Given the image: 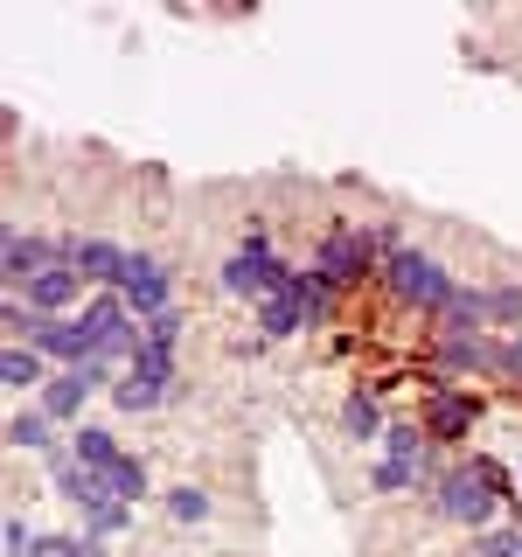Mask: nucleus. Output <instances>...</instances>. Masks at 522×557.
<instances>
[{"label":"nucleus","mask_w":522,"mask_h":557,"mask_svg":"<svg viewBox=\"0 0 522 557\" xmlns=\"http://www.w3.org/2000/svg\"><path fill=\"white\" fill-rule=\"evenodd\" d=\"M425 502H432V522H446V530H487V522L501 516V467L495 460H460L425 487Z\"/></svg>","instance_id":"f257e3e1"},{"label":"nucleus","mask_w":522,"mask_h":557,"mask_svg":"<svg viewBox=\"0 0 522 557\" xmlns=\"http://www.w3.org/2000/svg\"><path fill=\"white\" fill-rule=\"evenodd\" d=\"M119 300L133 307V321H153V313H167V307H174V258H161V251H133Z\"/></svg>","instance_id":"f03ea898"},{"label":"nucleus","mask_w":522,"mask_h":557,"mask_svg":"<svg viewBox=\"0 0 522 557\" xmlns=\"http://www.w3.org/2000/svg\"><path fill=\"white\" fill-rule=\"evenodd\" d=\"M14 293H22V300H28V307L49 321V313H70V307H77L84 272H77V265H49V272H35L28 286H14Z\"/></svg>","instance_id":"7ed1b4c3"},{"label":"nucleus","mask_w":522,"mask_h":557,"mask_svg":"<svg viewBox=\"0 0 522 557\" xmlns=\"http://www.w3.org/2000/svg\"><path fill=\"white\" fill-rule=\"evenodd\" d=\"M8 446H14V453H42L49 467L63 460V446H57V418H49V411H14V418H8Z\"/></svg>","instance_id":"20e7f679"},{"label":"nucleus","mask_w":522,"mask_h":557,"mask_svg":"<svg viewBox=\"0 0 522 557\" xmlns=\"http://www.w3.org/2000/svg\"><path fill=\"white\" fill-rule=\"evenodd\" d=\"M112 411H126V418H153V411H167V391L161 383H147L139 370H126L112 383Z\"/></svg>","instance_id":"39448f33"},{"label":"nucleus","mask_w":522,"mask_h":557,"mask_svg":"<svg viewBox=\"0 0 522 557\" xmlns=\"http://www.w3.org/2000/svg\"><path fill=\"white\" fill-rule=\"evenodd\" d=\"M84 397H91V383H84L77 370H57V376L42 383V411L57 418V425H63V418H77V411H84Z\"/></svg>","instance_id":"423d86ee"},{"label":"nucleus","mask_w":522,"mask_h":557,"mask_svg":"<svg viewBox=\"0 0 522 557\" xmlns=\"http://www.w3.org/2000/svg\"><path fill=\"white\" fill-rule=\"evenodd\" d=\"M70 460L91 467V474H104V467L119 460V440H112L104 425H77V440H70Z\"/></svg>","instance_id":"0eeeda50"},{"label":"nucleus","mask_w":522,"mask_h":557,"mask_svg":"<svg viewBox=\"0 0 522 557\" xmlns=\"http://www.w3.org/2000/svg\"><path fill=\"white\" fill-rule=\"evenodd\" d=\"M104 487H112L119 502H147V467H139L133 453H119V460L104 467Z\"/></svg>","instance_id":"6e6552de"},{"label":"nucleus","mask_w":522,"mask_h":557,"mask_svg":"<svg viewBox=\"0 0 522 557\" xmlns=\"http://www.w3.org/2000/svg\"><path fill=\"white\" fill-rule=\"evenodd\" d=\"M0 370H8V391H35V383H49L42 362L28 356V342H8V362H0Z\"/></svg>","instance_id":"1a4fd4ad"}]
</instances>
